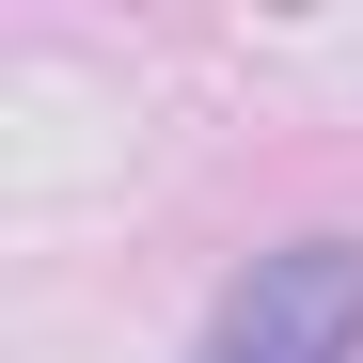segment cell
<instances>
[{"label": "cell", "instance_id": "obj_1", "mask_svg": "<svg viewBox=\"0 0 363 363\" xmlns=\"http://www.w3.org/2000/svg\"><path fill=\"white\" fill-rule=\"evenodd\" d=\"M206 363H363V237H284L206 316Z\"/></svg>", "mask_w": 363, "mask_h": 363}]
</instances>
